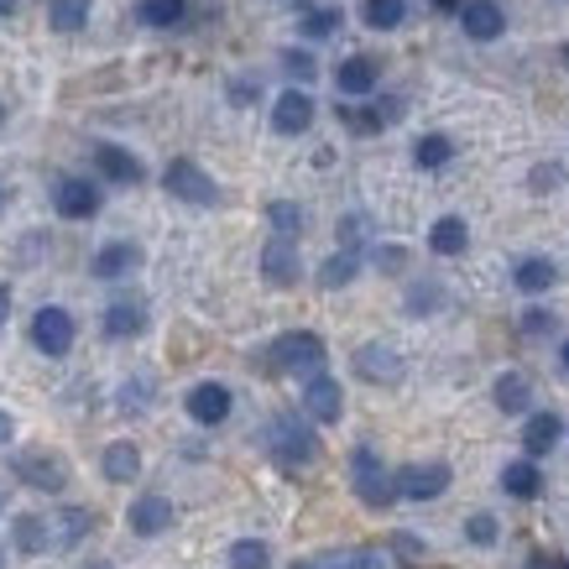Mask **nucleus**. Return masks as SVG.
<instances>
[{
  "instance_id": "39",
  "label": "nucleus",
  "mask_w": 569,
  "mask_h": 569,
  "mask_svg": "<svg viewBox=\"0 0 569 569\" xmlns=\"http://www.w3.org/2000/svg\"><path fill=\"white\" fill-rule=\"evenodd\" d=\"M439 303H445V288H439V282H413V288H408V313H413V319L433 313Z\"/></svg>"
},
{
  "instance_id": "41",
  "label": "nucleus",
  "mask_w": 569,
  "mask_h": 569,
  "mask_svg": "<svg viewBox=\"0 0 569 569\" xmlns=\"http://www.w3.org/2000/svg\"><path fill=\"white\" fill-rule=\"evenodd\" d=\"M387 549H392L397 565H408V569L423 565V553H429V549H423V538H413V533H392V543H387Z\"/></svg>"
},
{
  "instance_id": "37",
  "label": "nucleus",
  "mask_w": 569,
  "mask_h": 569,
  "mask_svg": "<svg viewBox=\"0 0 569 569\" xmlns=\"http://www.w3.org/2000/svg\"><path fill=\"white\" fill-rule=\"evenodd\" d=\"M89 528H94V512H89V507H63V512H58V543H79Z\"/></svg>"
},
{
  "instance_id": "1",
  "label": "nucleus",
  "mask_w": 569,
  "mask_h": 569,
  "mask_svg": "<svg viewBox=\"0 0 569 569\" xmlns=\"http://www.w3.org/2000/svg\"><path fill=\"white\" fill-rule=\"evenodd\" d=\"M325 361L329 350L313 329H288L267 346V371H277V377H313V371H325Z\"/></svg>"
},
{
  "instance_id": "3",
  "label": "nucleus",
  "mask_w": 569,
  "mask_h": 569,
  "mask_svg": "<svg viewBox=\"0 0 569 569\" xmlns=\"http://www.w3.org/2000/svg\"><path fill=\"white\" fill-rule=\"evenodd\" d=\"M350 491L371 507V512H387L402 491H397V470L381 466V455L371 445H356L350 449Z\"/></svg>"
},
{
  "instance_id": "25",
  "label": "nucleus",
  "mask_w": 569,
  "mask_h": 569,
  "mask_svg": "<svg viewBox=\"0 0 569 569\" xmlns=\"http://www.w3.org/2000/svg\"><path fill=\"white\" fill-rule=\"evenodd\" d=\"M501 491L512 501H533L543 491V470L533 466V455L528 460H512V466H501Z\"/></svg>"
},
{
  "instance_id": "6",
  "label": "nucleus",
  "mask_w": 569,
  "mask_h": 569,
  "mask_svg": "<svg viewBox=\"0 0 569 569\" xmlns=\"http://www.w3.org/2000/svg\"><path fill=\"white\" fill-rule=\"evenodd\" d=\"M11 476L21 486H32V491H63L69 486V460L52 455V449H21V455H11Z\"/></svg>"
},
{
  "instance_id": "50",
  "label": "nucleus",
  "mask_w": 569,
  "mask_h": 569,
  "mask_svg": "<svg viewBox=\"0 0 569 569\" xmlns=\"http://www.w3.org/2000/svg\"><path fill=\"white\" fill-rule=\"evenodd\" d=\"M17 6L21 0H0V17H17Z\"/></svg>"
},
{
  "instance_id": "46",
  "label": "nucleus",
  "mask_w": 569,
  "mask_h": 569,
  "mask_svg": "<svg viewBox=\"0 0 569 569\" xmlns=\"http://www.w3.org/2000/svg\"><path fill=\"white\" fill-rule=\"evenodd\" d=\"M433 11H445V17H460V6H466V0H429Z\"/></svg>"
},
{
  "instance_id": "9",
  "label": "nucleus",
  "mask_w": 569,
  "mask_h": 569,
  "mask_svg": "<svg viewBox=\"0 0 569 569\" xmlns=\"http://www.w3.org/2000/svg\"><path fill=\"white\" fill-rule=\"evenodd\" d=\"M104 204V193L89 183V178H58L52 183V209L63 214V220H94Z\"/></svg>"
},
{
  "instance_id": "10",
  "label": "nucleus",
  "mask_w": 569,
  "mask_h": 569,
  "mask_svg": "<svg viewBox=\"0 0 569 569\" xmlns=\"http://www.w3.org/2000/svg\"><path fill=\"white\" fill-rule=\"evenodd\" d=\"M313 116H319V110H313V94L303 84H293V89H282V94H277L272 131L277 137H303V131L313 126Z\"/></svg>"
},
{
  "instance_id": "32",
  "label": "nucleus",
  "mask_w": 569,
  "mask_h": 569,
  "mask_svg": "<svg viewBox=\"0 0 569 569\" xmlns=\"http://www.w3.org/2000/svg\"><path fill=\"white\" fill-rule=\"evenodd\" d=\"M89 11H94V0H52L48 21H52V32L73 37V32H84L89 27Z\"/></svg>"
},
{
  "instance_id": "49",
  "label": "nucleus",
  "mask_w": 569,
  "mask_h": 569,
  "mask_svg": "<svg viewBox=\"0 0 569 569\" xmlns=\"http://www.w3.org/2000/svg\"><path fill=\"white\" fill-rule=\"evenodd\" d=\"M6 313H11V288L0 282V325H6Z\"/></svg>"
},
{
  "instance_id": "11",
  "label": "nucleus",
  "mask_w": 569,
  "mask_h": 569,
  "mask_svg": "<svg viewBox=\"0 0 569 569\" xmlns=\"http://www.w3.org/2000/svg\"><path fill=\"white\" fill-rule=\"evenodd\" d=\"M303 413H309L313 423H340V413H346V392H340V381L329 377V371L303 377Z\"/></svg>"
},
{
  "instance_id": "33",
  "label": "nucleus",
  "mask_w": 569,
  "mask_h": 569,
  "mask_svg": "<svg viewBox=\"0 0 569 569\" xmlns=\"http://www.w3.org/2000/svg\"><path fill=\"white\" fill-rule=\"evenodd\" d=\"M361 21L371 32H397L408 21V0H361Z\"/></svg>"
},
{
  "instance_id": "13",
  "label": "nucleus",
  "mask_w": 569,
  "mask_h": 569,
  "mask_svg": "<svg viewBox=\"0 0 569 569\" xmlns=\"http://www.w3.org/2000/svg\"><path fill=\"white\" fill-rule=\"evenodd\" d=\"M126 522H131V533L137 538H162L168 528L178 522V507L168 497H157V491H147V497L131 501V512H126Z\"/></svg>"
},
{
  "instance_id": "52",
  "label": "nucleus",
  "mask_w": 569,
  "mask_h": 569,
  "mask_svg": "<svg viewBox=\"0 0 569 569\" xmlns=\"http://www.w3.org/2000/svg\"><path fill=\"white\" fill-rule=\"evenodd\" d=\"M559 63H565V69H569V42H565V48H559Z\"/></svg>"
},
{
  "instance_id": "40",
  "label": "nucleus",
  "mask_w": 569,
  "mask_h": 569,
  "mask_svg": "<svg viewBox=\"0 0 569 569\" xmlns=\"http://www.w3.org/2000/svg\"><path fill=\"white\" fill-rule=\"evenodd\" d=\"M466 538L476 543V549H491V543L501 538L497 518H491V512H470V518H466Z\"/></svg>"
},
{
  "instance_id": "17",
  "label": "nucleus",
  "mask_w": 569,
  "mask_h": 569,
  "mask_svg": "<svg viewBox=\"0 0 569 569\" xmlns=\"http://www.w3.org/2000/svg\"><path fill=\"white\" fill-rule=\"evenodd\" d=\"M460 27L470 42H497L507 32V6L501 0H466L460 6Z\"/></svg>"
},
{
  "instance_id": "44",
  "label": "nucleus",
  "mask_w": 569,
  "mask_h": 569,
  "mask_svg": "<svg viewBox=\"0 0 569 569\" xmlns=\"http://www.w3.org/2000/svg\"><path fill=\"white\" fill-rule=\"evenodd\" d=\"M565 178V168H553V162H543V168H533V193H549L553 183Z\"/></svg>"
},
{
  "instance_id": "21",
  "label": "nucleus",
  "mask_w": 569,
  "mask_h": 569,
  "mask_svg": "<svg viewBox=\"0 0 569 569\" xmlns=\"http://www.w3.org/2000/svg\"><path fill=\"white\" fill-rule=\"evenodd\" d=\"M491 402H497L507 418L533 413V381L522 377V371H501V377L491 381Z\"/></svg>"
},
{
  "instance_id": "20",
  "label": "nucleus",
  "mask_w": 569,
  "mask_h": 569,
  "mask_svg": "<svg viewBox=\"0 0 569 569\" xmlns=\"http://www.w3.org/2000/svg\"><path fill=\"white\" fill-rule=\"evenodd\" d=\"M100 325L110 340H137V335H147V303L141 298H110Z\"/></svg>"
},
{
  "instance_id": "12",
  "label": "nucleus",
  "mask_w": 569,
  "mask_h": 569,
  "mask_svg": "<svg viewBox=\"0 0 569 569\" xmlns=\"http://www.w3.org/2000/svg\"><path fill=\"white\" fill-rule=\"evenodd\" d=\"M449 481H455V470H449L445 460H429V466H402V470H397V491H402L408 501L445 497Z\"/></svg>"
},
{
  "instance_id": "53",
  "label": "nucleus",
  "mask_w": 569,
  "mask_h": 569,
  "mask_svg": "<svg viewBox=\"0 0 569 569\" xmlns=\"http://www.w3.org/2000/svg\"><path fill=\"white\" fill-rule=\"evenodd\" d=\"M0 126H6V104H0Z\"/></svg>"
},
{
  "instance_id": "29",
  "label": "nucleus",
  "mask_w": 569,
  "mask_h": 569,
  "mask_svg": "<svg viewBox=\"0 0 569 569\" xmlns=\"http://www.w3.org/2000/svg\"><path fill=\"white\" fill-rule=\"evenodd\" d=\"M356 272H361V246H340L335 257L319 267V288H346V282H356Z\"/></svg>"
},
{
  "instance_id": "48",
  "label": "nucleus",
  "mask_w": 569,
  "mask_h": 569,
  "mask_svg": "<svg viewBox=\"0 0 569 569\" xmlns=\"http://www.w3.org/2000/svg\"><path fill=\"white\" fill-rule=\"evenodd\" d=\"M533 569H569V559H543V553H538Z\"/></svg>"
},
{
  "instance_id": "5",
  "label": "nucleus",
  "mask_w": 569,
  "mask_h": 569,
  "mask_svg": "<svg viewBox=\"0 0 569 569\" xmlns=\"http://www.w3.org/2000/svg\"><path fill=\"white\" fill-rule=\"evenodd\" d=\"M162 189L173 193V199H183V204H193V209H214V204H220V183H214V178H209L193 157H173V162H168Z\"/></svg>"
},
{
  "instance_id": "30",
  "label": "nucleus",
  "mask_w": 569,
  "mask_h": 569,
  "mask_svg": "<svg viewBox=\"0 0 569 569\" xmlns=\"http://www.w3.org/2000/svg\"><path fill=\"white\" fill-rule=\"evenodd\" d=\"M413 162L423 168V173H439V168H449L455 162V141L445 137V131H429V137L413 141Z\"/></svg>"
},
{
  "instance_id": "19",
  "label": "nucleus",
  "mask_w": 569,
  "mask_h": 569,
  "mask_svg": "<svg viewBox=\"0 0 569 569\" xmlns=\"http://www.w3.org/2000/svg\"><path fill=\"white\" fill-rule=\"evenodd\" d=\"M141 267V246L137 241H104L89 261V272L100 277V282H116V277H131Z\"/></svg>"
},
{
  "instance_id": "36",
  "label": "nucleus",
  "mask_w": 569,
  "mask_h": 569,
  "mask_svg": "<svg viewBox=\"0 0 569 569\" xmlns=\"http://www.w3.org/2000/svg\"><path fill=\"white\" fill-rule=\"evenodd\" d=\"M313 569H387V559H381L377 549H356V553H319V559H313Z\"/></svg>"
},
{
  "instance_id": "7",
  "label": "nucleus",
  "mask_w": 569,
  "mask_h": 569,
  "mask_svg": "<svg viewBox=\"0 0 569 569\" xmlns=\"http://www.w3.org/2000/svg\"><path fill=\"white\" fill-rule=\"evenodd\" d=\"M402 110H408V104L397 100V94H381V100H371V104H340L335 116H340V126L356 131V137H377V131L402 121Z\"/></svg>"
},
{
  "instance_id": "4",
  "label": "nucleus",
  "mask_w": 569,
  "mask_h": 569,
  "mask_svg": "<svg viewBox=\"0 0 569 569\" xmlns=\"http://www.w3.org/2000/svg\"><path fill=\"white\" fill-rule=\"evenodd\" d=\"M73 313L58 309V303H42V309L32 313V325H27V340H32L37 356H48V361H63L73 350Z\"/></svg>"
},
{
  "instance_id": "14",
  "label": "nucleus",
  "mask_w": 569,
  "mask_h": 569,
  "mask_svg": "<svg viewBox=\"0 0 569 569\" xmlns=\"http://www.w3.org/2000/svg\"><path fill=\"white\" fill-rule=\"evenodd\" d=\"M94 173H100L104 183L137 189L141 178H147V168H141L137 152H126V147H116V141H100V147H94Z\"/></svg>"
},
{
  "instance_id": "8",
  "label": "nucleus",
  "mask_w": 569,
  "mask_h": 569,
  "mask_svg": "<svg viewBox=\"0 0 569 569\" xmlns=\"http://www.w3.org/2000/svg\"><path fill=\"white\" fill-rule=\"evenodd\" d=\"M230 408H236V392H230L224 381H199V387H189V397H183V413H189L199 429H220L224 418H230Z\"/></svg>"
},
{
  "instance_id": "51",
  "label": "nucleus",
  "mask_w": 569,
  "mask_h": 569,
  "mask_svg": "<svg viewBox=\"0 0 569 569\" xmlns=\"http://www.w3.org/2000/svg\"><path fill=\"white\" fill-rule=\"evenodd\" d=\"M559 366L569 371V340H559Z\"/></svg>"
},
{
  "instance_id": "42",
  "label": "nucleus",
  "mask_w": 569,
  "mask_h": 569,
  "mask_svg": "<svg viewBox=\"0 0 569 569\" xmlns=\"http://www.w3.org/2000/svg\"><path fill=\"white\" fill-rule=\"evenodd\" d=\"M553 325H559V319H553L549 309H538V303H533V309H522V319H518V329L528 335V340H543V335H553Z\"/></svg>"
},
{
  "instance_id": "2",
  "label": "nucleus",
  "mask_w": 569,
  "mask_h": 569,
  "mask_svg": "<svg viewBox=\"0 0 569 569\" xmlns=\"http://www.w3.org/2000/svg\"><path fill=\"white\" fill-rule=\"evenodd\" d=\"M267 449H272V460L282 470H303L319 460V433H313L309 418L277 413L272 423H267Z\"/></svg>"
},
{
  "instance_id": "35",
  "label": "nucleus",
  "mask_w": 569,
  "mask_h": 569,
  "mask_svg": "<svg viewBox=\"0 0 569 569\" xmlns=\"http://www.w3.org/2000/svg\"><path fill=\"white\" fill-rule=\"evenodd\" d=\"M224 565L230 569H272V549H267L261 538H236L230 553H224Z\"/></svg>"
},
{
  "instance_id": "24",
  "label": "nucleus",
  "mask_w": 569,
  "mask_h": 569,
  "mask_svg": "<svg viewBox=\"0 0 569 569\" xmlns=\"http://www.w3.org/2000/svg\"><path fill=\"white\" fill-rule=\"evenodd\" d=\"M559 439H565V418L559 413H528V423H522V449H528L533 460L538 455H549Z\"/></svg>"
},
{
  "instance_id": "18",
  "label": "nucleus",
  "mask_w": 569,
  "mask_h": 569,
  "mask_svg": "<svg viewBox=\"0 0 569 569\" xmlns=\"http://www.w3.org/2000/svg\"><path fill=\"white\" fill-rule=\"evenodd\" d=\"M377 84H381V63L366 58V52H350L346 63L335 69V89H340L346 100H366V94H377Z\"/></svg>"
},
{
  "instance_id": "28",
  "label": "nucleus",
  "mask_w": 569,
  "mask_h": 569,
  "mask_svg": "<svg viewBox=\"0 0 569 569\" xmlns=\"http://www.w3.org/2000/svg\"><path fill=\"white\" fill-rule=\"evenodd\" d=\"M512 282H518V293H549L553 282H559V267H553L549 257H522L518 267H512Z\"/></svg>"
},
{
  "instance_id": "34",
  "label": "nucleus",
  "mask_w": 569,
  "mask_h": 569,
  "mask_svg": "<svg viewBox=\"0 0 569 569\" xmlns=\"http://www.w3.org/2000/svg\"><path fill=\"white\" fill-rule=\"evenodd\" d=\"M267 224H272V236L298 241L303 224H309V214H303V204H293V199H272V204H267Z\"/></svg>"
},
{
  "instance_id": "23",
  "label": "nucleus",
  "mask_w": 569,
  "mask_h": 569,
  "mask_svg": "<svg viewBox=\"0 0 569 569\" xmlns=\"http://www.w3.org/2000/svg\"><path fill=\"white\" fill-rule=\"evenodd\" d=\"M100 470H104V481H110V486H131L141 476V449L131 445V439H116V445L104 449Z\"/></svg>"
},
{
  "instance_id": "16",
  "label": "nucleus",
  "mask_w": 569,
  "mask_h": 569,
  "mask_svg": "<svg viewBox=\"0 0 569 569\" xmlns=\"http://www.w3.org/2000/svg\"><path fill=\"white\" fill-rule=\"evenodd\" d=\"M356 377L371 381V387H397V381H402V356H397L392 346L371 340V346L356 350Z\"/></svg>"
},
{
  "instance_id": "54",
  "label": "nucleus",
  "mask_w": 569,
  "mask_h": 569,
  "mask_svg": "<svg viewBox=\"0 0 569 569\" xmlns=\"http://www.w3.org/2000/svg\"><path fill=\"white\" fill-rule=\"evenodd\" d=\"M293 569H313V559H309V565H293Z\"/></svg>"
},
{
  "instance_id": "22",
  "label": "nucleus",
  "mask_w": 569,
  "mask_h": 569,
  "mask_svg": "<svg viewBox=\"0 0 569 569\" xmlns=\"http://www.w3.org/2000/svg\"><path fill=\"white\" fill-rule=\"evenodd\" d=\"M466 246H470V224L460 220V214H439V220L429 224L433 257H466Z\"/></svg>"
},
{
  "instance_id": "38",
  "label": "nucleus",
  "mask_w": 569,
  "mask_h": 569,
  "mask_svg": "<svg viewBox=\"0 0 569 569\" xmlns=\"http://www.w3.org/2000/svg\"><path fill=\"white\" fill-rule=\"evenodd\" d=\"M282 73H288L293 84H313L319 63H313V52H309V48H288V52H282Z\"/></svg>"
},
{
  "instance_id": "56",
  "label": "nucleus",
  "mask_w": 569,
  "mask_h": 569,
  "mask_svg": "<svg viewBox=\"0 0 569 569\" xmlns=\"http://www.w3.org/2000/svg\"><path fill=\"white\" fill-rule=\"evenodd\" d=\"M0 199H6V193H0Z\"/></svg>"
},
{
  "instance_id": "27",
  "label": "nucleus",
  "mask_w": 569,
  "mask_h": 569,
  "mask_svg": "<svg viewBox=\"0 0 569 569\" xmlns=\"http://www.w3.org/2000/svg\"><path fill=\"white\" fill-rule=\"evenodd\" d=\"M137 21L152 32H173L189 21V0H137Z\"/></svg>"
},
{
  "instance_id": "45",
  "label": "nucleus",
  "mask_w": 569,
  "mask_h": 569,
  "mask_svg": "<svg viewBox=\"0 0 569 569\" xmlns=\"http://www.w3.org/2000/svg\"><path fill=\"white\" fill-rule=\"evenodd\" d=\"M230 100H236V104H251V100H257V84H251V79H236V84H230Z\"/></svg>"
},
{
  "instance_id": "31",
  "label": "nucleus",
  "mask_w": 569,
  "mask_h": 569,
  "mask_svg": "<svg viewBox=\"0 0 569 569\" xmlns=\"http://www.w3.org/2000/svg\"><path fill=\"white\" fill-rule=\"evenodd\" d=\"M340 6H303L298 11V32L309 37V42H325V37H335L340 32Z\"/></svg>"
},
{
  "instance_id": "47",
  "label": "nucleus",
  "mask_w": 569,
  "mask_h": 569,
  "mask_svg": "<svg viewBox=\"0 0 569 569\" xmlns=\"http://www.w3.org/2000/svg\"><path fill=\"white\" fill-rule=\"evenodd\" d=\"M11 433H17V423H11V413L0 408V445H11Z\"/></svg>"
},
{
  "instance_id": "43",
  "label": "nucleus",
  "mask_w": 569,
  "mask_h": 569,
  "mask_svg": "<svg viewBox=\"0 0 569 569\" xmlns=\"http://www.w3.org/2000/svg\"><path fill=\"white\" fill-rule=\"evenodd\" d=\"M377 267L381 272H402V267H408V251H402V246H377Z\"/></svg>"
},
{
  "instance_id": "15",
  "label": "nucleus",
  "mask_w": 569,
  "mask_h": 569,
  "mask_svg": "<svg viewBox=\"0 0 569 569\" xmlns=\"http://www.w3.org/2000/svg\"><path fill=\"white\" fill-rule=\"evenodd\" d=\"M261 277H267L272 288H293L298 277H303L298 241H288V236H272V241L261 246Z\"/></svg>"
},
{
  "instance_id": "26",
  "label": "nucleus",
  "mask_w": 569,
  "mask_h": 569,
  "mask_svg": "<svg viewBox=\"0 0 569 569\" xmlns=\"http://www.w3.org/2000/svg\"><path fill=\"white\" fill-rule=\"evenodd\" d=\"M11 538H17L21 553H48L52 543H58V528H52L48 518H37V512H21V518L11 522Z\"/></svg>"
},
{
  "instance_id": "55",
  "label": "nucleus",
  "mask_w": 569,
  "mask_h": 569,
  "mask_svg": "<svg viewBox=\"0 0 569 569\" xmlns=\"http://www.w3.org/2000/svg\"><path fill=\"white\" fill-rule=\"evenodd\" d=\"M94 569H104V565H94Z\"/></svg>"
}]
</instances>
